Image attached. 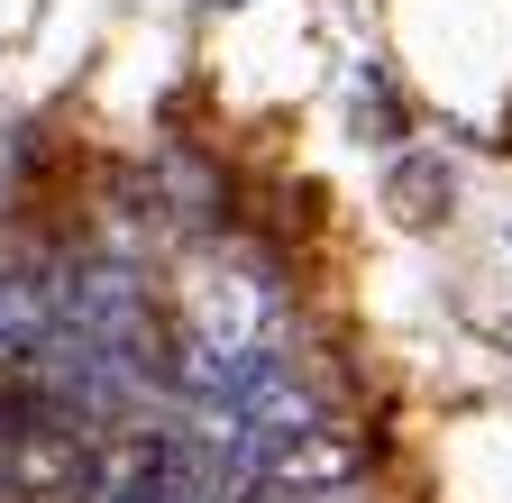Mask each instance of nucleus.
I'll return each mask as SVG.
<instances>
[{
	"label": "nucleus",
	"mask_w": 512,
	"mask_h": 503,
	"mask_svg": "<svg viewBox=\"0 0 512 503\" xmlns=\"http://www.w3.org/2000/svg\"><path fill=\"white\" fill-rule=\"evenodd\" d=\"M275 330V284L266 266H247V257H192L183 266V339H202V348H266Z\"/></svg>",
	"instance_id": "obj_1"
},
{
	"label": "nucleus",
	"mask_w": 512,
	"mask_h": 503,
	"mask_svg": "<svg viewBox=\"0 0 512 503\" xmlns=\"http://www.w3.org/2000/svg\"><path fill=\"white\" fill-rule=\"evenodd\" d=\"M366 467V449H357V430H339V421H320V430H302V439H284V449H266V494H293V503H311V494H339L348 476Z\"/></svg>",
	"instance_id": "obj_2"
},
{
	"label": "nucleus",
	"mask_w": 512,
	"mask_h": 503,
	"mask_svg": "<svg viewBox=\"0 0 512 503\" xmlns=\"http://www.w3.org/2000/svg\"><path fill=\"white\" fill-rule=\"evenodd\" d=\"M394 211H403L412 229H430V220H448V165H430V156H412V165L394 174Z\"/></svg>",
	"instance_id": "obj_3"
}]
</instances>
